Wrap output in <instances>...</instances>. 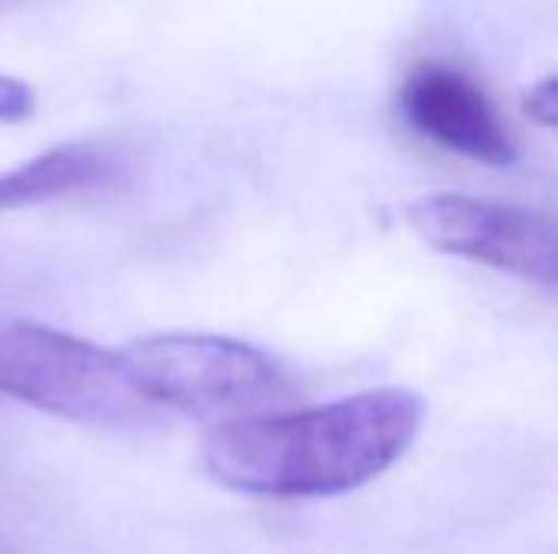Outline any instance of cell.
Instances as JSON below:
<instances>
[{
    "label": "cell",
    "instance_id": "1",
    "mask_svg": "<svg viewBox=\"0 0 558 554\" xmlns=\"http://www.w3.org/2000/svg\"><path fill=\"white\" fill-rule=\"evenodd\" d=\"M412 389H373L304 411L219 424L203 441L206 473L245 496L320 500L353 493L396 467L425 424Z\"/></svg>",
    "mask_w": 558,
    "mask_h": 554
},
{
    "label": "cell",
    "instance_id": "2",
    "mask_svg": "<svg viewBox=\"0 0 558 554\" xmlns=\"http://www.w3.org/2000/svg\"><path fill=\"white\" fill-rule=\"evenodd\" d=\"M118 356L150 408L163 405L216 428L278 415L294 398L291 372L271 353L232 336L157 333Z\"/></svg>",
    "mask_w": 558,
    "mask_h": 554
},
{
    "label": "cell",
    "instance_id": "3",
    "mask_svg": "<svg viewBox=\"0 0 558 554\" xmlns=\"http://www.w3.org/2000/svg\"><path fill=\"white\" fill-rule=\"evenodd\" d=\"M0 395L75 424H128L150 411L118 353L29 320L0 323Z\"/></svg>",
    "mask_w": 558,
    "mask_h": 554
},
{
    "label": "cell",
    "instance_id": "4",
    "mask_svg": "<svg viewBox=\"0 0 558 554\" xmlns=\"http://www.w3.org/2000/svg\"><path fill=\"white\" fill-rule=\"evenodd\" d=\"M405 222L441 255L556 287V225L536 209L461 193H432L405 206Z\"/></svg>",
    "mask_w": 558,
    "mask_h": 554
},
{
    "label": "cell",
    "instance_id": "5",
    "mask_svg": "<svg viewBox=\"0 0 558 554\" xmlns=\"http://www.w3.org/2000/svg\"><path fill=\"white\" fill-rule=\"evenodd\" d=\"M405 121L451 153L487 167H513L520 147L490 95L461 69L418 62L399 91Z\"/></svg>",
    "mask_w": 558,
    "mask_h": 554
},
{
    "label": "cell",
    "instance_id": "6",
    "mask_svg": "<svg viewBox=\"0 0 558 554\" xmlns=\"http://www.w3.org/2000/svg\"><path fill=\"white\" fill-rule=\"evenodd\" d=\"M124 176V160L92 140L56 144L20 167L0 173V216L65 196L111 189Z\"/></svg>",
    "mask_w": 558,
    "mask_h": 554
},
{
    "label": "cell",
    "instance_id": "7",
    "mask_svg": "<svg viewBox=\"0 0 558 554\" xmlns=\"http://www.w3.org/2000/svg\"><path fill=\"white\" fill-rule=\"evenodd\" d=\"M36 111V95L23 78L0 72V124H20Z\"/></svg>",
    "mask_w": 558,
    "mask_h": 554
},
{
    "label": "cell",
    "instance_id": "8",
    "mask_svg": "<svg viewBox=\"0 0 558 554\" xmlns=\"http://www.w3.org/2000/svg\"><path fill=\"white\" fill-rule=\"evenodd\" d=\"M526 111H530V118H533V121H539L543 127H556L558 95H556V78H553V75H546L539 85H533V88H530V95H526Z\"/></svg>",
    "mask_w": 558,
    "mask_h": 554
}]
</instances>
